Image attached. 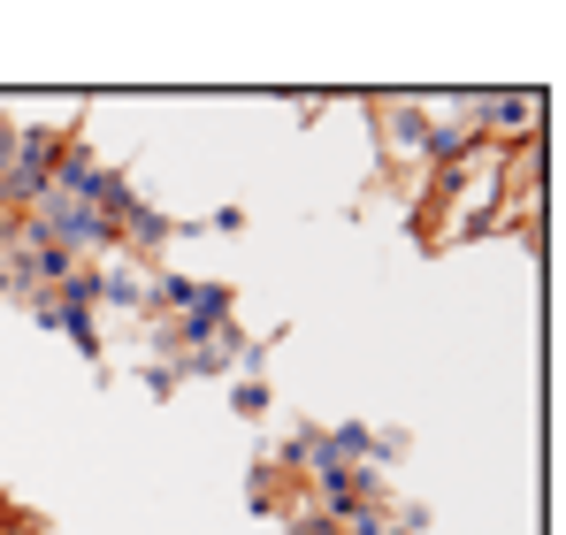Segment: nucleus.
<instances>
[{
	"instance_id": "obj_2",
	"label": "nucleus",
	"mask_w": 566,
	"mask_h": 535,
	"mask_svg": "<svg viewBox=\"0 0 566 535\" xmlns=\"http://www.w3.org/2000/svg\"><path fill=\"white\" fill-rule=\"evenodd\" d=\"M107 222H115V253H123V261H154V253L177 238V222H169L161 207H146L138 191H130V199H123Z\"/></svg>"
},
{
	"instance_id": "obj_6",
	"label": "nucleus",
	"mask_w": 566,
	"mask_h": 535,
	"mask_svg": "<svg viewBox=\"0 0 566 535\" xmlns=\"http://www.w3.org/2000/svg\"><path fill=\"white\" fill-rule=\"evenodd\" d=\"M283 535H329V521H322V513H306V505H298V513H283Z\"/></svg>"
},
{
	"instance_id": "obj_3",
	"label": "nucleus",
	"mask_w": 566,
	"mask_h": 535,
	"mask_svg": "<svg viewBox=\"0 0 566 535\" xmlns=\"http://www.w3.org/2000/svg\"><path fill=\"white\" fill-rule=\"evenodd\" d=\"M245 359H253V345H245V337H238V322H230V329L199 337L191 353H177V367H169V375H230V367H245Z\"/></svg>"
},
{
	"instance_id": "obj_1",
	"label": "nucleus",
	"mask_w": 566,
	"mask_h": 535,
	"mask_svg": "<svg viewBox=\"0 0 566 535\" xmlns=\"http://www.w3.org/2000/svg\"><path fill=\"white\" fill-rule=\"evenodd\" d=\"M376 107V138H382V169H398V177H421V154H429V99H413V92H376L368 99Z\"/></svg>"
},
{
	"instance_id": "obj_4",
	"label": "nucleus",
	"mask_w": 566,
	"mask_h": 535,
	"mask_svg": "<svg viewBox=\"0 0 566 535\" xmlns=\"http://www.w3.org/2000/svg\"><path fill=\"white\" fill-rule=\"evenodd\" d=\"M253 505H261V513H298V482L283 474L276 459H261V466H253Z\"/></svg>"
},
{
	"instance_id": "obj_5",
	"label": "nucleus",
	"mask_w": 566,
	"mask_h": 535,
	"mask_svg": "<svg viewBox=\"0 0 566 535\" xmlns=\"http://www.w3.org/2000/svg\"><path fill=\"white\" fill-rule=\"evenodd\" d=\"M238 413H245V421H261V413H269V382H253V375H245V382H238Z\"/></svg>"
},
{
	"instance_id": "obj_7",
	"label": "nucleus",
	"mask_w": 566,
	"mask_h": 535,
	"mask_svg": "<svg viewBox=\"0 0 566 535\" xmlns=\"http://www.w3.org/2000/svg\"><path fill=\"white\" fill-rule=\"evenodd\" d=\"M0 298H15V275H8V253H0Z\"/></svg>"
}]
</instances>
